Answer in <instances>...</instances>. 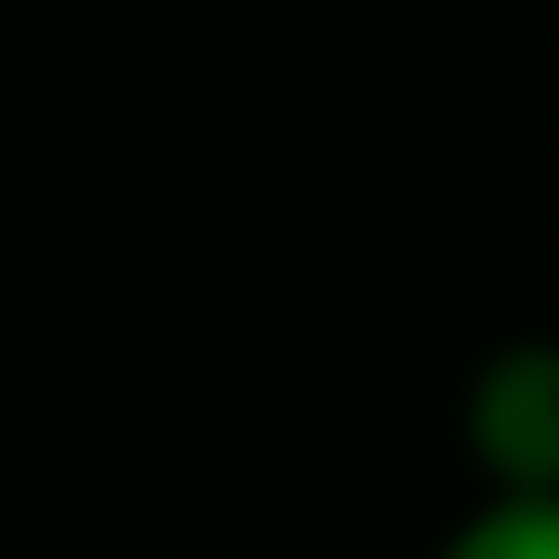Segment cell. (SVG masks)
Segmentation results:
<instances>
[{
    "label": "cell",
    "mask_w": 559,
    "mask_h": 559,
    "mask_svg": "<svg viewBox=\"0 0 559 559\" xmlns=\"http://www.w3.org/2000/svg\"><path fill=\"white\" fill-rule=\"evenodd\" d=\"M457 439L485 495H559V336H503L457 392Z\"/></svg>",
    "instance_id": "cell-1"
},
{
    "label": "cell",
    "mask_w": 559,
    "mask_h": 559,
    "mask_svg": "<svg viewBox=\"0 0 559 559\" xmlns=\"http://www.w3.org/2000/svg\"><path fill=\"white\" fill-rule=\"evenodd\" d=\"M429 559H559V495H485Z\"/></svg>",
    "instance_id": "cell-2"
}]
</instances>
